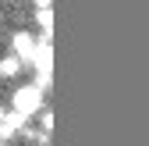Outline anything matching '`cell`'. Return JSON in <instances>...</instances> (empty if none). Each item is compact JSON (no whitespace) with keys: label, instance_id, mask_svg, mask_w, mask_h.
<instances>
[{"label":"cell","instance_id":"6da1fadb","mask_svg":"<svg viewBox=\"0 0 149 146\" xmlns=\"http://www.w3.org/2000/svg\"><path fill=\"white\" fill-rule=\"evenodd\" d=\"M43 107V89H36V86H22L14 93V107L11 111L14 114H22V118H29V114H36Z\"/></svg>","mask_w":149,"mask_h":146},{"label":"cell","instance_id":"3957f363","mask_svg":"<svg viewBox=\"0 0 149 146\" xmlns=\"http://www.w3.org/2000/svg\"><path fill=\"white\" fill-rule=\"evenodd\" d=\"M22 132H25V118L14 114V111H7L4 125H0V139H11V135H22Z\"/></svg>","mask_w":149,"mask_h":146},{"label":"cell","instance_id":"277c9868","mask_svg":"<svg viewBox=\"0 0 149 146\" xmlns=\"http://www.w3.org/2000/svg\"><path fill=\"white\" fill-rule=\"evenodd\" d=\"M18 71H22V61H18L14 53H11V57H4V61H0V75H18Z\"/></svg>","mask_w":149,"mask_h":146},{"label":"cell","instance_id":"ba28073f","mask_svg":"<svg viewBox=\"0 0 149 146\" xmlns=\"http://www.w3.org/2000/svg\"><path fill=\"white\" fill-rule=\"evenodd\" d=\"M0 146H4V142H0Z\"/></svg>","mask_w":149,"mask_h":146},{"label":"cell","instance_id":"8992f818","mask_svg":"<svg viewBox=\"0 0 149 146\" xmlns=\"http://www.w3.org/2000/svg\"><path fill=\"white\" fill-rule=\"evenodd\" d=\"M50 128H53V114L46 111V114H43V135H50Z\"/></svg>","mask_w":149,"mask_h":146},{"label":"cell","instance_id":"7a4b0ae2","mask_svg":"<svg viewBox=\"0 0 149 146\" xmlns=\"http://www.w3.org/2000/svg\"><path fill=\"white\" fill-rule=\"evenodd\" d=\"M36 46H39V43H36L29 32H14L11 36V50L18 53V61H32L36 57Z\"/></svg>","mask_w":149,"mask_h":146},{"label":"cell","instance_id":"5b68a950","mask_svg":"<svg viewBox=\"0 0 149 146\" xmlns=\"http://www.w3.org/2000/svg\"><path fill=\"white\" fill-rule=\"evenodd\" d=\"M36 22L43 25V32H46V39H50V32H53V11H36Z\"/></svg>","mask_w":149,"mask_h":146},{"label":"cell","instance_id":"52a82bcc","mask_svg":"<svg viewBox=\"0 0 149 146\" xmlns=\"http://www.w3.org/2000/svg\"><path fill=\"white\" fill-rule=\"evenodd\" d=\"M4 118H7V111H4V107H0V125H4Z\"/></svg>","mask_w":149,"mask_h":146}]
</instances>
